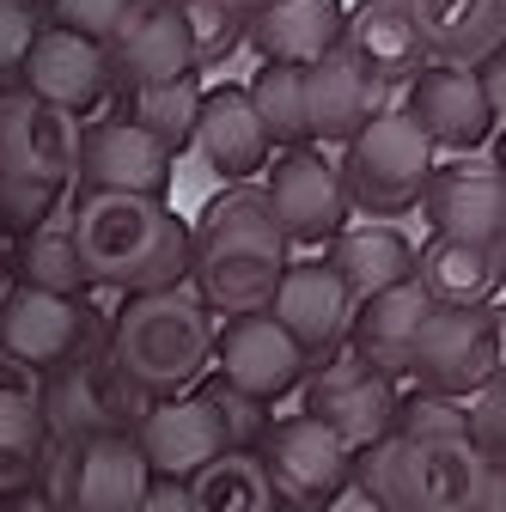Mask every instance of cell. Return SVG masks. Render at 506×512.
<instances>
[{
	"instance_id": "1",
	"label": "cell",
	"mask_w": 506,
	"mask_h": 512,
	"mask_svg": "<svg viewBox=\"0 0 506 512\" xmlns=\"http://www.w3.org/2000/svg\"><path fill=\"white\" fill-rule=\"evenodd\" d=\"M68 232L86 287L129 299L189 287V226L153 196H74Z\"/></svg>"
},
{
	"instance_id": "2",
	"label": "cell",
	"mask_w": 506,
	"mask_h": 512,
	"mask_svg": "<svg viewBox=\"0 0 506 512\" xmlns=\"http://www.w3.org/2000/svg\"><path fill=\"white\" fill-rule=\"evenodd\" d=\"M287 263L293 244L281 238L263 189H232V196L208 202L202 220L189 226V281H196L202 305L220 317L269 311Z\"/></svg>"
},
{
	"instance_id": "3",
	"label": "cell",
	"mask_w": 506,
	"mask_h": 512,
	"mask_svg": "<svg viewBox=\"0 0 506 512\" xmlns=\"http://www.w3.org/2000/svg\"><path fill=\"white\" fill-rule=\"evenodd\" d=\"M110 360L141 397H177L189 391L208 360H214V311L202 305L196 287H171V293H135L110 317L104 330Z\"/></svg>"
},
{
	"instance_id": "4",
	"label": "cell",
	"mask_w": 506,
	"mask_h": 512,
	"mask_svg": "<svg viewBox=\"0 0 506 512\" xmlns=\"http://www.w3.org/2000/svg\"><path fill=\"white\" fill-rule=\"evenodd\" d=\"M482 482L488 458L470 445V433H391L354 470V488L372 506L397 512H476Z\"/></svg>"
},
{
	"instance_id": "5",
	"label": "cell",
	"mask_w": 506,
	"mask_h": 512,
	"mask_svg": "<svg viewBox=\"0 0 506 512\" xmlns=\"http://www.w3.org/2000/svg\"><path fill=\"white\" fill-rule=\"evenodd\" d=\"M433 171H439V153L421 141V128L403 116V104L385 110V116H372L360 135L342 147V165H336L348 208H360L372 220L421 208Z\"/></svg>"
},
{
	"instance_id": "6",
	"label": "cell",
	"mask_w": 506,
	"mask_h": 512,
	"mask_svg": "<svg viewBox=\"0 0 506 512\" xmlns=\"http://www.w3.org/2000/svg\"><path fill=\"white\" fill-rule=\"evenodd\" d=\"M153 470L141 458L135 433H104V439H43L37 488L55 512H135Z\"/></svg>"
},
{
	"instance_id": "7",
	"label": "cell",
	"mask_w": 506,
	"mask_h": 512,
	"mask_svg": "<svg viewBox=\"0 0 506 512\" xmlns=\"http://www.w3.org/2000/svg\"><path fill=\"white\" fill-rule=\"evenodd\" d=\"M153 409V397H141L122 366L110 360V348L92 336L80 354H68L55 372H43V427L49 439H104V433H135V421Z\"/></svg>"
},
{
	"instance_id": "8",
	"label": "cell",
	"mask_w": 506,
	"mask_h": 512,
	"mask_svg": "<svg viewBox=\"0 0 506 512\" xmlns=\"http://www.w3.org/2000/svg\"><path fill=\"white\" fill-rule=\"evenodd\" d=\"M494 372H506L494 305L488 311H433L421 324L415 354H409V378L421 384V397L470 403Z\"/></svg>"
},
{
	"instance_id": "9",
	"label": "cell",
	"mask_w": 506,
	"mask_h": 512,
	"mask_svg": "<svg viewBox=\"0 0 506 512\" xmlns=\"http://www.w3.org/2000/svg\"><path fill=\"white\" fill-rule=\"evenodd\" d=\"M397 378H385L378 366H366L360 354H336L324 366L305 372V415L318 421L324 433H336L348 452H372L397 433Z\"/></svg>"
},
{
	"instance_id": "10",
	"label": "cell",
	"mask_w": 506,
	"mask_h": 512,
	"mask_svg": "<svg viewBox=\"0 0 506 512\" xmlns=\"http://www.w3.org/2000/svg\"><path fill=\"white\" fill-rule=\"evenodd\" d=\"M80 128H86V116L55 110V104L31 98L25 86H7L0 92V171L49 183V189H74Z\"/></svg>"
},
{
	"instance_id": "11",
	"label": "cell",
	"mask_w": 506,
	"mask_h": 512,
	"mask_svg": "<svg viewBox=\"0 0 506 512\" xmlns=\"http://www.w3.org/2000/svg\"><path fill=\"white\" fill-rule=\"evenodd\" d=\"M171 171H177V153L165 141H153L147 128H135L129 116H104V122L80 128V165H74L80 196H153V202H165Z\"/></svg>"
},
{
	"instance_id": "12",
	"label": "cell",
	"mask_w": 506,
	"mask_h": 512,
	"mask_svg": "<svg viewBox=\"0 0 506 512\" xmlns=\"http://www.w3.org/2000/svg\"><path fill=\"white\" fill-rule=\"evenodd\" d=\"M214 366H220V384L250 403L275 409L281 397H293L311 360L293 348V336L275 324L269 311H250V317H226L214 330Z\"/></svg>"
},
{
	"instance_id": "13",
	"label": "cell",
	"mask_w": 506,
	"mask_h": 512,
	"mask_svg": "<svg viewBox=\"0 0 506 512\" xmlns=\"http://www.w3.org/2000/svg\"><path fill=\"white\" fill-rule=\"evenodd\" d=\"M257 458H263L281 506H330L354 482V470H360V458L348 452L336 433H324L311 415L275 421L269 439L257 445Z\"/></svg>"
},
{
	"instance_id": "14",
	"label": "cell",
	"mask_w": 506,
	"mask_h": 512,
	"mask_svg": "<svg viewBox=\"0 0 506 512\" xmlns=\"http://www.w3.org/2000/svg\"><path fill=\"white\" fill-rule=\"evenodd\" d=\"M342 55L385 98V110H397V92H409L433 68V55L409 19V0H360L348 13V31H342Z\"/></svg>"
},
{
	"instance_id": "15",
	"label": "cell",
	"mask_w": 506,
	"mask_h": 512,
	"mask_svg": "<svg viewBox=\"0 0 506 512\" xmlns=\"http://www.w3.org/2000/svg\"><path fill=\"white\" fill-rule=\"evenodd\" d=\"M403 116L421 128V141L433 153L476 159L494 141V110L482 98L476 68H452V61H433V68L403 92Z\"/></svg>"
},
{
	"instance_id": "16",
	"label": "cell",
	"mask_w": 506,
	"mask_h": 512,
	"mask_svg": "<svg viewBox=\"0 0 506 512\" xmlns=\"http://www.w3.org/2000/svg\"><path fill=\"white\" fill-rule=\"evenodd\" d=\"M263 202L281 226L287 244H330L348 226V196H342V177L318 147H287L263 183Z\"/></svg>"
},
{
	"instance_id": "17",
	"label": "cell",
	"mask_w": 506,
	"mask_h": 512,
	"mask_svg": "<svg viewBox=\"0 0 506 512\" xmlns=\"http://www.w3.org/2000/svg\"><path fill=\"white\" fill-rule=\"evenodd\" d=\"M354 293L336 281L330 263H287L275 299H269V317L293 336V348L311 360V366H324L348 348V330H354Z\"/></svg>"
},
{
	"instance_id": "18",
	"label": "cell",
	"mask_w": 506,
	"mask_h": 512,
	"mask_svg": "<svg viewBox=\"0 0 506 512\" xmlns=\"http://www.w3.org/2000/svg\"><path fill=\"white\" fill-rule=\"evenodd\" d=\"M421 214L433 226V238H458V244H494L506 250V177L494 159H458L439 165Z\"/></svg>"
},
{
	"instance_id": "19",
	"label": "cell",
	"mask_w": 506,
	"mask_h": 512,
	"mask_svg": "<svg viewBox=\"0 0 506 512\" xmlns=\"http://www.w3.org/2000/svg\"><path fill=\"white\" fill-rule=\"evenodd\" d=\"M92 336H98V317H92L86 299H61V293H37V287L0 293V348L19 354L37 372H55Z\"/></svg>"
},
{
	"instance_id": "20",
	"label": "cell",
	"mask_w": 506,
	"mask_h": 512,
	"mask_svg": "<svg viewBox=\"0 0 506 512\" xmlns=\"http://www.w3.org/2000/svg\"><path fill=\"white\" fill-rule=\"evenodd\" d=\"M135 445H141V458L159 482H189V476H202L214 458H226L232 445L220 433V415L214 403L196 391V397H159L141 421H135Z\"/></svg>"
},
{
	"instance_id": "21",
	"label": "cell",
	"mask_w": 506,
	"mask_h": 512,
	"mask_svg": "<svg viewBox=\"0 0 506 512\" xmlns=\"http://www.w3.org/2000/svg\"><path fill=\"white\" fill-rule=\"evenodd\" d=\"M19 86H25L31 98L55 104V110L80 116V110L104 104V92L116 86V80H110V49H104V43H86V37H74V31L43 25L37 43H31V55H25Z\"/></svg>"
},
{
	"instance_id": "22",
	"label": "cell",
	"mask_w": 506,
	"mask_h": 512,
	"mask_svg": "<svg viewBox=\"0 0 506 512\" xmlns=\"http://www.w3.org/2000/svg\"><path fill=\"white\" fill-rule=\"evenodd\" d=\"M196 74V49H189V31L177 19V0H135L129 25L110 43V80L122 92L135 86H165Z\"/></svg>"
},
{
	"instance_id": "23",
	"label": "cell",
	"mask_w": 506,
	"mask_h": 512,
	"mask_svg": "<svg viewBox=\"0 0 506 512\" xmlns=\"http://www.w3.org/2000/svg\"><path fill=\"white\" fill-rule=\"evenodd\" d=\"M250 43L263 49V61L275 68H318L324 55L342 49V31H348V7L342 0H269L244 19Z\"/></svg>"
},
{
	"instance_id": "24",
	"label": "cell",
	"mask_w": 506,
	"mask_h": 512,
	"mask_svg": "<svg viewBox=\"0 0 506 512\" xmlns=\"http://www.w3.org/2000/svg\"><path fill=\"white\" fill-rule=\"evenodd\" d=\"M415 287L439 311H488L506 287V250L494 244H458V238H421L415 244Z\"/></svg>"
},
{
	"instance_id": "25",
	"label": "cell",
	"mask_w": 506,
	"mask_h": 512,
	"mask_svg": "<svg viewBox=\"0 0 506 512\" xmlns=\"http://www.w3.org/2000/svg\"><path fill=\"white\" fill-rule=\"evenodd\" d=\"M324 263L336 269V281L354 293V305L391 293L403 281H415V238L391 220H348L330 244H324Z\"/></svg>"
},
{
	"instance_id": "26",
	"label": "cell",
	"mask_w": 506,
	"mask_h": 512,
	"mask_svg": "<svg viewBox=\"0 0 506 512\" xmlns=\"http://www.w3.org/2000/svg\"><path fill=\"white\" fill-rule=\"evenodd\" d=\"M196 153L214 177L226 183H244V177H257L269 165V135H263V122L257 110H250V92L244 86H214L202 92V116H196Z\"/></svg>"
},
{
	"instance_id": "27",
	"label": "cell",
	"mask_w": 506,
	"mask_h": 512,
	"mask_svg": "<svg viewBox=\"0 0 506 512\" xmlns=\"http://www.w3.org/2000/svg\"><path fill=\"white\" fill-rule=\"evenodd\" d=\"M433 311H439V305H433V299H427L415 281H403V287H391V293L366 299V305L354 311L348 354H360L366 366H378L385 378H409L415 336H421V324H427Z\"/></svg>"
},
{
	"instance_id": "28",
	"label": "cell",
	"mask_w": 506,
	"mask_h": 512,
	"mask_svg": "<svg viewBox=\"0 0 506 512\" xmlns=\"http://www.w3.org/2000/svg\"><path fill=\"white\" fill-rule=\"evenodd\" d=\"M409 19L433 61L482 68L506 43V0H409Z\"/></svg>"
},
{
	"instance_id": "29",
	"label": "cell",
	"mask_w": 506,
	"mask_h": 512,
	"mask_svg": "<svg viewBox=\"0 0 506 512\" xmlns=\"http://www.w3.org/2000/svg\"><path fill=\"white\" fill-rule=\"evenodd\" d=\"M372 116H385V98L366 86V74L336 49L318 68H305V135L311 141H354Z\"/></svg>"
},
{
	"instance_id": "30",
	"label": "cell",
	"mask_w": 506,
	"mask_h": 512,
	"mask_svg": "<svg viewBox=\"0 0 506 512\" xmlns=\"http://www.w3.org/2000/svg\"><path fill=\"white\" fill-rule=\"evenodd\" d=\"M183 488H189V512H281V494L257 452H226Z\"/></svg>"
},
{
	"instance_id": "31",
	"label": "cell",
	"mask_w": 506,
	"mask_h": 512,
	"mask_svg": "<svg viewBox=\"0 0 506 512\" xmlns=\"http://www.w3.org/2000/svg\"><path fill=\"white\" fill-rule=\"evenodd\" d=\"M13 287H37V293H61V299H86V275H80V250L68 232V214L43 220L37 232H25L13 244Z\"/></svg>"
},
{
	"instance_id": "32",
	"label": "cell",
	"mask_w": 506,
	"mask_h": 512,
	"mask_svg": "<svg viewBox=\"0 0 506 512\" xmlns=\"http://www.w3.org/2000/svg\"><path fill=\"white\" fill-rule=\"evenodd\" d=\"M196 116H202V80H196V74L165 80V86H135V92H129V122L147 128L153 141H165L171 153L196 135Z\"/></svg>"
},
{
	"instance_id": "33",
	"label": "cell",
	"mask_w": 506,
	"mask_h": 512,
	"mask_svg": "<svg viewBox=\"0 0 506 512\" xmlns=\"http://www.w3.org/2000/svg\"><path fill=\"white\" fill-rule=\"evenodd\" d=\"M250 110H257L269 147H305V74L299 68H275L263 61V74L244 86Z\"/></svg>"
},
{
	"instance_id": "34",
	"label": "cell",
	"mask_w": 506,
	"mask_h": 512,
	"mask_svg": "<svg viewBox=\"0 0 506 512\" xmlns=\"http://www.w3.org/2000/svg\"><path fill=\"white\" fill-rule=\"evenodd\" d=\"M129 13H135V0H49L43 7V25H55V31H74V37H86V43H116V31L129 25Z\"/></svg>"
},
{
	"instance_id": "35",
	"label": "cell",
	"mask_w": 506,
	"mask_h": 512,
	"mask_svg": "<svg viewBox=\"0 0 506 512\" xmlns=\"http://www.w3.org/2000/svg\"><path fill=\"white\" fill-rule=\"evenodd\" d=\"M61 196H68V189H49V183H31V177H7V171H0V232L19 244L25 232H37L43 220L61 214Z\"/></svg>"
},
{
	"instance_id": "36",
	"label": "cell",
	"mask_w": 506,
	"mask_h": 512,
	"mask_svg": "<svg viewBox=\"0 0 506 512\" xmlns=\"http://www.w3.org/2000/svg\"><path fill=\"white\" fill-rule=\"evenodd\" d=\"M177 19L189 31V49H196V68L214 61V55H226L244 37V19L232 7H220V0H177Z\"/></svg>"
},
{
	"instance_id": "37",
	"label": "cell",
	"mask_w": 506,
	"mask_h": 512,
	"mask_svg": "<svg viewBox=\"0 0 506 512\" xmlns=\"http://www.w3.org/2000/svg\"><path fill=\"white\" fill-rule=\"evenodd\" d=\"M0 427H43V372L0 348Z\"/></svg>"
},
{
	"instance_id": "38",
	"label": "cell",
	"mask_w": 506,
	"mask_h": 512,
	"mask_svg": "<svg viewBox=\"0 0 506 512\" xmlns=\"http://www.w3.org/2000/svg\"><path fill=\"white\" fill-rule=\"evenodd\" d=\"M464 433L488 464H506V372H494L464 409Z\"/></svg>"
},
{
	"instance_id": "39",
	"label": "cell",
	"mask_w": 506,
	"mask_h": 512,
	"mask_svg": "<svg viewBox=\"0 0 506 512\" xmlns=\"http://www.w3.org/2000/svg\"><path fill=\"white\" fill-rule=\"evenodd\" d=\"M49 427H0V500H19L37 488Z\"/></svg>"
},
{
	"instance_id": "40",
	"label": "cell",
	"mask_w": 506,
	"mask_h": 512,
	"mask_svg": "<svg viewBox=\"0 0 506 512\" xmlns=\"http://www.w3.org/2000/svg\"><path fill=\"white\" fill-rule=\"evenodd\" d=\"M208 403H214V415H220V433H226V445H232V452H257V445L269 439V409L263 403H250V397H238V391H226V384L214 378L208 384V391H202Z\"/></svg>"
},
{
	"instance_id": "41",
	"label": "cell",
	"mask_w": 506,
	"mask_h": 512,
	"mask_svg": "<svg viewBox=\"0 0 506 512\" xmlns=\"http://www.w3.org/2000/svg\"><path fill=\"white\" fill-rule=\"evenodd\" d=\"M37 31H43V13L37 7H25V0H0V92L19 86Z\"/></svg>"
},
{
	"instance_id": "42",
	"label": "cell",
	"mask_w": 506,
	"mask_h": 512,
	"mask_svg": "<svg viewBox=\"0 0 506 512\" xmlns=\"http://www.w3.org/2000/svg\"><path fill=\"white\" fill-rule=\"evenodd\" d=\"M476 80H482V98H488V110H494V128H506V43L476 68Z\"/></svg>"
},
{
	"instance_id": "43",
	"label": "cell",
	"mask_w": 506,
	"mask_h": 512,
	"mask_svg": "<svg viewBox=\"0 0 506 512\" xmlns=\"http://www.w3.org/2000/svg\"><path fill=\"white\" fill-rule=\"evenodd\" d=\"M135 512H189V488H183V482H159V476H153Z\"/></svg>"
},
{
	"instance_id": "44",
	"label": "cell",
	"mask_w": 506,
	"mask_h": 512,
	"mask_svg": "<svg viewBox=\"0 0 506 512\" xmlns=\"http://www.w3.org/2000/svg\"><path fill=\"white\" fill-rule=\"evenodd\" d=\"M476 512H506V464H488V482H482Z\"/></svg>"
},
{
	"instance_id": "45",
	"label": "cell",
	"mask_w": 506,
	"mask_h": 512,
	"mask_svg": "<svg viewBox=\"0 0 506 512\" xmlns=\"http://www.w3.org/2000/svg\"><path fill=\"white\" fill-rule=\"evenodd\" d=\"M7 287H13V238L0 232V293H7Z\"/></svg>"
},
{
	"instance_id": "46",
	"label": "cell",
	"mask_w": 506,
	"mask_h": 512,
	"mask_svg": "<svg viewBox=\"0 0 506 512\" xmlns=\"http://www.w3.org/2000/svg\"><path fill=\"white\" fill-rule=\"evenodd\" d=\"M7 512H55L43 494H19V500H7Z\"/></svg>"
},
{
	"instance_id": "47",
	"label": "cell",
	"mask_w": 506,
	"mask_h": 512,
	"mask_svg": "<svg viewBox=\"0 0 506 512\" xmlns=\"http://www.w3.org/2000/svg\"><path fill=\"white\" fill-rule=\"evenodd\" d=\"M220 7H232L238 19H250V13H257V7H269V0H220Z\"/></svg>"
},
{
	"instance_id": "48",
	"label": "cell",
	"mask_w": 506,
	"mask_h": 512,
	"mask_svg": "<svg viewBox=\"0 0 506 512\" xmlns=\"http://www.w3.org/2000/svg\"><path fill=\"white\" fill-rule=\"evenodd\" d=\"M494 165H500V177H506V135H500V153H494Z\"/></svg>"
},
{
	"instance_id": "49",
	"label": "cell",
	"mask_w": 506,
	"mask_h": 512,
	"mask_svg": "<svg viewBox=\"0 0 506 512\" xmlns=\"http://www.w3.org/2000/svg\"><path fill=\"white\" fill-rule=\"evenodd\" d=\"M281 512H330V506H281Z\"/></svg>"
},
{
	"instance_id": "50",
	"label": "cell",
	"mask_w": 506,
	"mask_h": 512,
	"mask_svg": "<svg viewBox=\"0 0 506 512\" xmlns=\"http://www.w3.org/2000/svg\"><path fill=\"white\" fill-rule=\"evenodd\" d=\"M25 7H37V13H43V7H49V0H25Z\"/></svg>"
},
{
	"instance_id": "51",
	"label": "cell",
	"mask_w": 506,
	"mask_h": 512,
	"mask_svg": "<svg viewBox=\"0 0 506 512\" xmlns=\"http://www.w3.org/2000/svg\"><path fill=\"white\" fill-rule=\"evenodd\" d=\"M372 512H397V506H372Z\"/></svg>"
},
{
	"instance_id": "52",
	"label": "cell",
	"mask_w": 506,
	"mask_h": 512,
	"mask_svg": "<svg viewBox=\"0 0 506 512\" xmlns=\"http://www.w3.org/2000/svg\"><path fill=\"white\" fill-rule=\"evenodd\" d=\"M0 512H7V500H0Z\"/></svg>"
}]
</instances>
